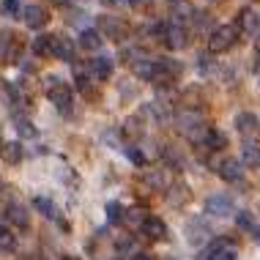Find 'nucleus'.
Instances as JSON below:
<instances>
[{"label":"nucleus","instance_id":"nucleus-20","mask_svg":"<svg viewBox=\"0 0 260 260\" xmlns=\"http://www.w3.org/2000/svg\"><path fill=\"white\" fill-rule=\"evenodd\" d=\"M0 156L9 161V165H17L22 159V145L19 143H0Z\"/></svg>","mask_w":260,"mask_h":260},{"label":"nucleus","instance_id":"nucleus-39","mask_svg":"<svg viewBox=\"0 0 260 260\" xmlns=\"http://www.w3.org/2000/svg\"><path fill=\"white\" fill-rule=\"evenodd\" d=\"M255 55H257V63H260V39H257V44H255Z\"/></svg>","mask_w":260,"mask_h":260},{"label":"nucleus","instance_id":"nucleus-15","mask_svg":"<svg viewBox=\"0 0 260 260\" xmlns=\"http://www.w3.org/2000/svg\"><path fill=\"white\" fill-rule=\"evenodd\" d=\"M219 175L224 181H230V184H236V181L244 178V165L238 159H224L219 161Z\"/></svg>","mask_w":260,"mask_h":260},{"label":"nucleus","instance_id":"nucleus-29","mask_svg":"<svg viewBox=\"0 0 260 260\" xmlns=\"http://www.w3.org/2000/svg\"><path fill=\"white\" fill-rule=\"evenodd\" d=\"M208 260H238V255H236L233 247H216V249L208 255Z\"/></svg>","mask_w":260,"mask_h":260},{"label":"nucleus","instance_id":"nucleus-44","mask_svg":"<svg viewBox=\"0 0 260 260\" xmlns=\"http://www.w3.org/2000/svg\"><path fill=\"white\" fill-rule=\"evenodd\" d=\"M30 260H44V257H30Z\"/></svg>","mask_w":260,"mask_h":260},{"label":"nucleus","instance_id":"nucleus-18","mask_svg":"<svg viewBox=\"0 0 260 260\" xmlns=\"http://www.w3.org/2000/svg\"><path fill=\"white\" fill-rule=\"evenodd\" d=\"M121 219L126 222V228L140 230V228H143V222L148 219V214H145L143 208H129V211H123V216H121Z\"/></svg>","mask_w":260,"mask_h":260},{"label":"nucleus","instance_id":"nucleus-24","mask_svg":"<svg viewBox=\"0 0 260 260\" xmlns=\"http://www.w3.org/2000/svg\"><path fill=\"white\" fill-rule=\"evenodd\" d=\"M241 156H244L247 165H257V161H260V145L255 143V140H247L244 148H241Z\"/></svg>","mask_w":260,"mask_h":260},{"label":"nucleus","instance_id":"nucleus-22","mask_svg":"<svg viewBox=\"0 0 260 260\" xmlns=\"http://www.w3.org/2000/svg\"><path fill=\"white\" fill-rule=\"evenodd\" d=\"M203 143H206L211 151H219V148L228 145V137H224L222 132H216V129H208L206 135H203Z\"/></svg>","mask_w":260,"mask_h":260},{"label":"nucleus","instance_id":"nucleus-16","mask_svg":"<svg viewBox=\"0 0 260 260\" xmlns=\"http://www.w3.org/2000/svg\"><path fill=\"white\" fill-rule=\"evenodd\" d=\"M143 230L148 238H153V241H161V238H167V228H165V222L159 219V216H148V219L143 222Z\"/></svg>","mask_w":260,"mask_h":260},{"label":"nucleus","instance_id":"nucleus-30","mask_svg":"<svg viewBox=\"0 0 260 260\" xmlns=\"http://www.w3.org/2000/svg\"><path fill=\"white\" fill-rule=\"evenodd\" d=\"M14 129L22 137H36V129H33V123L27 121V118H17V126H14Z\"/></svg>","mask_w":260,"mask_h":260},{"label":"nucleus","instance_id":"nucleus-45","mask_svg":"<svg viewBox=\"0 0 260 260\" xmlns=\"http://www.w3.org/2000/svg\"><path fill=\"white\" fill-rule=\"evenodd\" d=\"M206 3H214V0H206Z\"/></svg>","mask_w":260,"mask_h":260},{"label":"nucleus","instance_id":"nucleus-7","mask_svg":"<svg viewBox=\"0 0 260 260\" xmlns=\"http://www.w3.org/2000/svg\"><path fill=\"white\" fill-rule=\"evenodd\" d=\"M6 219H9V224H14V228H19V230L30 228V214H27V208L22 206V203H9Z\"/></svg>","mask_w":260,"mask_h":260},{"label":"nucleus","instance_id":"nucleus-26","mask_svg":"<svg viewBox=\"0 0 260 260\" xmlns=\"http://www.w3.org/2000/svg\"><path fill=\"white\" fill-rule=\"evenodd\" d=\"M22 9H25V6L19 3V0H3V6H0V11H3V17H9V19L19 17V14H22Z\"/></svg>","mask_w":260,"mask_h":260},{"label":"nucleus","instance_id":"nucleus-17","mask_svg":"<svg viewBox=\"0 0 260 260\" xmlns=\"http://www.w3.org/2000/svg\"><path fill=\"white\" fill-rule=\"evenodd\" d=\"M132 69L140 80H153V72H156V60H151L148 55H140L137 60H132Z\"/></svg>","mask_w":260,"mask_h":260},{"label":"nucleus","instance_id":"nucleus-13","mask_svg":"<svg viewBox=\"0 0 260 260\" xmlns=\"http://www.w3.org/2000/svg\"><path fill=\"white\" fill-rule=\"evenodd\" d=\"M208 236H211V230L206 228V224H203V219H192V222H189V228H186V241L192 244V247H200V244H206Z\"/></svg>","mask_w":260,"mask_h":260},{"label":"nucleus","instance_id":"nucleus-21","mask_svg":"<svg viewBox=\"0 0 260 260\" xmlns=\"http://www.w3.org/2000/svg\"><path fill=\"white\" fill-rule=\"evenodd\" d=\"M80 47H82V50H99V47H102L99 30H90V27H85V30L80 33Z\"/></svg>","mask_w":260,"mask_h":260},{"label":"nucleus","instance_id":"nucleus-31","mask_svg":"<svg viewBox=\"0 0 260 260\" xmlns=\"http://www.w3.org/2000/svg\"><path fill=\"white\" fill-rule=\"evenodd\" d=\"M33 206H36V208H39L44 216H50V219L55 216V206H52V203L47 200V198H36V200H33Z\"/></svg>","mask_w":260,"mask_h":260},{"label":"nucleus","instance_id":"nucleus-9","mask_svg":"<svg viewBox=\"0 0 260 260\" xmlns=\"http://www.w3.org/2000/svg\"><path fill=\"white\" fill-rule=\"evenodd\" d=\"M74 44H72V39H66V36H52L50 41V55L52 58H58V60H74Z\"/></svg>","mask_w":260,"mask_h":260},{"label":"nucleus","instance_id":"nucleus-37","mask_svg":"<svg viewBox=\"0 0 260 260\" xmlns=\"http://www.w3.org/2000/svg\"><path fill=\"white\" fill-rule=\"evenodd\" d=\"M145 0H126V6H143Z\"/></svg>","mask_w":260,"mask_h":260},{"label":"nucleus","instance_id":"nucleus-33","mask_svg":"<svg viewBox=\"0 0 260 260\" xmlns=\"http://www.w3.org/2000/svg\"><path fill=\"white\" fill-rule=\"evenodd\" d=\"M238 228H241V230H252V216L247 214V211L238 214Z\"/></svg>","mask_w":260,"mask_h":260},{"label":"nucleus","instance_id":"nucleus-8","mask_svg":"<svg viewBox=\"0 0 260 260\" xmlns=\"http://www.w3.org/2000/svg\"><path fill=\"white\" fill-rule=\"evenodd\" d=\"M19 58V41L11 33H0V63H17Z\"/></svg>","mask_w":260,"mask_h":260},{"label":"nucleus","instance_id":"nucleus-35","mask_svg":"<svg viewBox=\"0 0 260 260\" xmlns=\"http://www.w3.org/2000/svg\"><path fill=\"white\" fill-rule=\"evenodd\" d=\"M126 153H129V159L135 161V165H143V161H145V159H143V153H140L137 148H126Z\"/></svg>","mask_w":260,"mask_h":260},{"label":"nucleus","instance_id":"nucleus-42","mask_svg":"<svg viewBox=\"0 0 260 260\" xmlns=\"http://www.w3.org/2000/svg\"><path fill=\"white\" fill-rule=\"evenodd\" d=\"M257 80H260V63H257Z\"/></svg>","mask_w":260,"mask_h":260},{"label":"nucleus","instance_id":"nucleus-27","mask_svg":"<svg viewBox=\"0 0 260 260\" xmlns=\"http://www.w3.org/2000/svg\"><path fill=\"white\" fill-rule=\"evenodd\" d=\"M189 198V189L184 184H178V186H173V192L167 194V200H170V206H181V203H186Z\"/></svg>","mask_w":260,"mask_h":260},{"label":"nucleus","instance_id":"nucleus-32","mask_svg":"<svg viewBox=\"0 0 260 260\" xmlns=\"http://www.w3.org/2000/svg\"><path fill=\"white\" fill-rule=\"evenodd\" d=\"M123 135H126V137H140V135H143V129H140V123L135 121V118L123 123Z\"/></svg>","mask_w":260,"mask_h":260},{"label":"nucleus","instance_id":"nucleus-25","mask_svg":"<svg viewBox=\"0 0 260 260\" xmlns=\"http://www.w3.org/2000/svg\"><path fill=\"white\" fill-rule=\"evenodd\" d=\"M50 41H52V36L39 33V36L33 39V52H36L39 58H47V55H50Z\"/></svg>","mask_w":260,"mask_h":260},{"label":"nucleus","instance_id":"nucleus-36","mask_svg":"<svg viewBox=\"0 0 260 260\" xmlns=\"http://www.w3.org/2000/svg\"><path fill=\"white\" fill-rule=\"evenodd\" d=\"M102 6H107V9H121V6H126V0H102Z\"/></svg>","mask_w":260,"mask_h":260},{"label":"nucleus","instance_id":"nucleus-19","mask_svg":"<svg viewBox=\"0 0 260 260\" xmlns=\"http://www.w3.org/2000/svg\"><path fill=\"white\" fill-rule=\"evenodd\" d=\"M236 129L241 132V135H252V132H257V118L252 115V112H238L236 115Z\"/></svg>","mask_w":260,"mask_h":260},{"label":"nucleus","instance_id":"nucleus-4","mask_svg":"<svg viewBox=\"0 0 260 260\" xmlns=\"http://www.w3.org/2000/svg\"><path fill=\"white\" fill-rule=\"evenodd\" d=\"M99 36L112 39V41H121L126 39V22L118 17H102L99 19Z\"/></svg>","mask_w":260,"mask_h":260},{"label":"nucleus","instance_id":"nucleus-43","mask_svg":"<svg viewBox=\"0 0 260 260\" xmlns=\"http://www.w3.org/2000/svg\"><path fill=\"white\" fill-rule=\"evenodd\" d=\"M63 260H80V257H63Z\"/></svg>","mask_w":260,"mask_h":260},{"label":"nucleus","instance_id":"nucleus-34","mask_svg":"<svg viewBox=\"0 0 260 260\" xmlns=\"http://www.w3.org/2000/svg\"><path fill=\"white\" fill-rule=\"evenodd\" d=\"M107 211H110V219H112V222H118V219H121V206H118V203H110Z\"/></svg>","mask_w":260,"mask_h":260},{"label":"nucleus","instance_id":"nucleus-6","mask_svg":"<svg viewBox=\"0 0 260 260\" xmlns=\"http://www.w3.org/2000/svg\"><path fill=\"white\" fill-rule=\"evenodd\" d=\"M206 214L211 216H230L233 214V198L230 194H214L206 200Z\"/></svg>","mask_w":260,"mask_h":260},{"label":"nucleus","instance_id":"nucleus-1","mask_svg":"<svg viewBox=\"0 0 260 260\" xmlns=\"http://www.w3.org/2000/svg\"><path fill=\"white\" fill-rule=\"evenodd\" d=\"M44 90H47V96L52 99V104L58 107L63 115H72V88L66 85V82L60 80V77H55V74H50L44 80Z\"/></svg>","mask_w":260,"mask_h":260},{"label":"nucleus","instance_id":"nucleus-3","mask_svg":"<svg viewBox=\"0 0 260 260\" xmlns=\"http://www.w3.org/2000/svg\"><path fill=\"white\" fill-rule=\"evenodd\" d=\"M236 39H238L236 25H219V27H214V30H211V36H208V52L211 55L228 52L230 47L236 44Z\"/></svg>","mask_w":260,"mask_h":260},{"label":"nucleus","instance_id":"nucleus-41","mask_svg":"<svg viewBox=\"0 0 260 260\" xmlns=\"http://www.w3.org/2000/svg\"><path fill=\"white\" fill-rule=\"evenodd\" d=\"M3 189H6V181H3V178H0V192H3Z\"/></svg>","mask_w":260,"mask_h":260},{"label":"nucleus","instance_id":"nucleus-46","mask_svg":"<svg viewBox=\"0 0 260 260\" xmlns=\"http://www.w3.org/2000/svg\"><path fill=\"white\" fill-rule=\"evenodd\" d=\"M257 233H260V230H257Z\"/></svg>","mask_w":260,"mask_h":260},{"label":"nucleus","instance_id":"nucleus-28","mask_svg":"<svg viewBox=\"0 0 260 260\" xmlns=\"http://www.w3.org/2000/svg\"><path fill=\"white\" fill-rule=\"evenodd\" d=\"M14 247H17V236H14L9 228H3V224H0V249L9 252V249H14Z\"/></svg>","mask_w":260,"mask_h":260},{"label":"nucleus","instance_id":"nucleus-11","mask_svg":"<svg viewBox=\"0 0 260 260\" xmlns=\"http://www.w3.org/2000/svg\"><path fill=\"white\" fill-rule=\"evenodd\" d=\"M257 27H260V17H257V14L252 11V9H241L236 30H238V33H247V36H255Z\"/></svg>","mask_w":260,"mask_h":260},{"label":"nucleus","instance_id":"nucleus-38","mask_svg":"<svg viewBox=\"0 0 260 260\" xmlns=\"http://www.w3.org/2000/svg\"><path fill=\"white\" fill-rule=\"evenodd\" d=\"M135 260H151V255H145V252H140V255H135Z\"/></svg>","mask_w":260,"mask_h":260},{"label":"nucleus","instance_id":"nucleus-23","mask_svg":"<svg viewBox=\"0 0 260 260\" xmlns=\"http://www.w3.org/2000/svg\"><path fill=\"white\" fill-rule=\"evenodd\" d=\"M143 178H145V184H148L151 189H156V192L167 189V175H165V170H148Z\"/></svg>","mask_w":260,"mask_h":260},{"label":"nucleus","instance_id":"nucleus-12","mask_svg":"<svg viewBox=\"0 0 260 260\" xmlns=\"http://www.w3.org/2000/svg\"><path fill=\"white\" fill-rule=\"evenodd\" d=\"M85 74L93 77V80H99V82L107 80V77L112 74V60H110V58H102V55H99V58H93V60L88 63Z\"/></svg>","mask_w":260,"mask_h":260},{"label":"nucleus","instance_id":"nucleus-40","mask_svg":"<svg viewBox=\"0 0 260 260\" xmlns=\"http://www.w3.org/2000/svg\"><path fill=\"white\" fill-rule=\"evenodd\" d=\"M52 3H55V6H66L69 0H52Z\"/></svg>","mask_w":260,"mask_h":260},{"label":"nucleus","instance_id":"nucleus-14","mask_svg":"<svg viewBox=\"0 0 260 260\" xmlns=\"http://www.w3.org/2000/svg\"><path fill=\"white\" fill-rule=\"evenodd\" d=\"M22 17H25V25L30 27V30H39V27L47 25V11L41 9V6H25L22 9Z\"/></svg>","mask_w":260,"mask_h":260},{"label":"nucleus","instance_id":"nucleus-10","mask_svg":"<svg viewBox=\"0 0 260 260\" xmlns=\"http://www.w3.org/2000/svg\"><path fill=\"white\" fill-rule=\"evenodd\" d=\"M170 17H173V25H184L194 17V9L189 0H170Z\"/></svg>","mask_w":260,"mask_h":260},{"label":"nucleus","instance_id":"nucleus-5","mask_svg":"<svg viewBox=\"0 0 260 260\" xmlns=\"http://www.w3.org/2000/svg\"><path fill=\"white\" fill-rule=\"evenodd\" d=\"M161 41H165L170 50H184V47L189 44L186 27L184 25H167L165 30H161Z\"/></svg>","mask_w":260,"mask_h":260},{"label":"nucleus","instance_id":"nucleus-2","mask_svg":"<svg viewBox=\"0 0 260 260\" xmlns=\"http://www.w3.org/2000/svg\"><path fill=\"white\" fill-rule=\"evenodd\" d=\"M175 126H178L181 135L192 137V140H200L206 135V115H203L200 110H181L178 115H175Z\"/></svg>","mask_w":260,"mask_h":260}]
</instances>
